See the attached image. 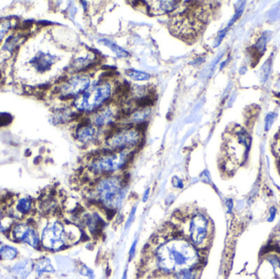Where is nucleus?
<instances>
[{
	"instance_id": "ddd939ff",
	"label": "nucleus",
	"mask_w": 280,
	"mask_h": 279,
	"mask_svg": "<svg viewBox=\"0 0 280 279\" xmlns=\"http://www.w3.org/2000/svg\"><path fill=\"white\" fill-rule=\"evenodd\" d=\"M181 7L180 1H150L147 2V10L151 15L159 16L174 13Z\"/></svg>"
},
{
	"instance_id": "393cba45",
	"label": "nucleus",
	"mask_w": 280,
	"mask_h": 279,
	"mask_svg": "<svg viewBox=\"0 0 280 279\" xmlns=\"http://www.w3.org/2000/svg\"><path fill=\"white\" fill-rule=\"evenodd\" d=\"M272 151H273L274 157H275L276 164L280 173V129L274 137V141L272 144Z\"/></svg>"
},
{
	"instance_id": "a211bd4d",
	"label": "nucleus",
	"mask_w": 280,
	"mask_h": 279,
	"mask_svg": "<svg viewBox=\"0 0 280 279\" xmlns=\"http://www.w3.org/2000/svg\"><path fill=\"white\" fill-rule=\"evenodd\" d=\"M34 271L39 276L45 273H53L55 269L52 264L51 260L48 257H41L37 261H34Z\"/></svg>"
},
{
	"instance_id": "bb28decb",
	"label": "nucleus",
	"mask_w": 280,
	"mask_h": 279,
	"mask_svg": "<svg viewBox=\"0 0 280 279\" xmlns=\"http://www.w3.org/2000/svg\"><path fill=\"white\" fill-rule=\"evenodd\" d=\"M136 212H137V206L134 205V206L132 207L131 211H130L129 216H128L127 220H126V222H125V229L130 228L132 224H133V223L134 222V220H135Z\"/></svg>"
},
{
	"instance_id": "a878e982",
	"label": "nucleus",
	"mask_w": 280,
	"mask_h": 279,
	"mask_svg": "<svg viewBox=\"0 0 280 279\" xmlns=\"http://www.w3.org/2000/svg\"><path fill=\"white\" fill-rule=\"evenodd\" d=\"M19 41V37L18 36H12L9 38L7 39L6 42H5L4 49L6 50L12 51L14 49V47L17 45V42Z\"/></svg>"
},
{
	"instance_id": "c85d7f7f",
	"label": "nucleus",
	"mask_w": 280,
	"mask_h": 279,
	"mask_svg": "<svg viewBox=\"0 0 280 279\" xmlns=\"http://www.w3.org/2000/svg\"><path fill=\"white\" fill-rule=\"evenodd\" d=\"M172 186L177 189H182L185 187V183L178 176H174L171 180Z\"/></svg>"
},
{
	"instance_id": "6ab92c4d",
	"label": "nucleus",
	"mask_w": 280,
	"mask_h": 279,
	"mask_svg": "<svg viewBox=\"0 0 280 279\" xmlns=\"http://www.w3.org/2000/svg\"><path fill=\"white\" fill-rule=\"evenodd\" d=\"M19 256V251L9 244L0 243V261H13Z\"/></svg>"
},
{
	"instance_id": "7ed1b4c3",
	"label": "nucleus",
	"mask_w": 280,
	"mask_h": 279,
	"mask_svg": "<svg viewBox=\"0 0 280 279\" xmlns=\"http://www.w3.org/2000/svg\"><path fill=\"white\" fill-rule=\"evenodd\" d=\"M174 228L180 234L201 252L209 247L213 238V224L206 212L198 208L188 207L180 212Z\"/></svg>"
},
{
	"instance_id": "f257e3e1",
	"label": "nucleus",
	"mask_w": 280,
	"mask_h": 279,
	"mask_svg": "<svg viewBox=\"0 0 280 279\" xmlns=\"http://www.w3.org/2000/svg\"><path fill=\"white\" fill-rule=\"evenodd\" d=\"M201 252L173 227L172 233L153 250V265L157 273L167 276L182 269H199L202 261Z\"/></svg>"
},
{
	"instance_id": "9d476101",
	"label": "nucleus",
	"mask_w": 280,
	"mask_h": 279,
	"mask_svg": "<svg viewBox=\"0 0 280 279\" xmlns=\"http://www.w3.org/2000/svg\"><path fill=\"white\" fill-rule=\"evenodd\" d=\"M121 107L117 102L110 101L105 106L90 114L87 121L101 130L108 131L119 124L122 117Z\"/></svg>"
},
{
	"instance_id": "4be33fe9",
	"label": "nucleus",
	"mask_w": 280,
	"mask_h": 279,
	"mask_svg": "<svg viewBox=\"0 0 280 279\" xmlns=\"http://www.w3.org/2000/svg\"><path fill=\"white\" fill-rule=\"evenodd\" d=\"M100 42L102 43V45L109 48L120 58H125V57L129 56V53L127 51L122 49L121 46L115 44L113 41L107 40V39H102V40H100Z\"/></svg>"
},
{
	"instance_id": "7c9ffc66",
	"label": "nucleus",
	"mask_w": 280,
	"mask_h": 279,
	"mask_svg": "<svg viewBox=\"0 0 280 279\" xmlns=\"http://www.w3.org/2000/svg\"><path fill=\"white\" fill-rule=\"evenodd\" d=\"M9 27H10L9 22H5V23H2L0 25V41L5 36V34H6Z\"/></svg>"
},
{
	"instance_id": "cd10ccee",
	"label": "nucleus",
	"mask_w": 280,
	"mask_h": 279,
	"mask_svg": "<svg viewBox=\"0 0 280 279\" xmlns=\"http://www.w3.org/2000/svg\"><path fill=\"white\" fill-rule=\"evenodd\" d=\"M13 121V117L6 113H0V127L6 126Z\"/></svg>"
},
{
	"instance_id": "39448f33",
	"label": "nucleus",
	"mask_w": 280,
	"mask_h": 279,
	"mask_svg": "<svg viewBox=\"0 0 280 279\" xmlns=\"http://www.w3.org/2000/svg\"><path fill=\"white\" fill-rule=\"evenodd\" d=\"M134 154L135 152H113L102 149L88 159L85 165L86 176L94 181L104 176L125 173Z\"/></svg>"
},
{
	"instance_id": "c756f323",
	"label": "nucleus",
	"mask_w": 280,
	"mask_h": 279,
	"mask_svg": "<svg viewBox=\"0 0 280 279\" xmlns=\"http://www.w3.org/2000/svg\"><path fill=\"white\" fill-rule=\"evenodd\" d=\"M137 245H138V238H135L132 243L131 247H130V252H129V257L130 260L134 258V255H135L136 248H137Z\"/></svg>"
},
{
	"instance_id": "2f4dec72",
	"label": "nucleus",
	"mask_w": 280,
	"mask_h": 279,
	"mask_svg": "<svg viewBox=\"0 0 280 279\" xmlns=\"http://www.w3.org/2000/svg\"><path fill=\"white\" fill-rule=\"evenodd\" d=\"M81 273L84 276H86V277H93V272L91 269H89V267L85 266L84 265L81 269Z\"/></svg>"
},
{
	"instance_id": "aec40b11",
	"label": "nucleus",
	"mask_w": 280,
	"mask_h": 279,
	"mask_svg": "<svg viewBox=\"0 0 280 279\" xmlns=\"http://www.w3.org/2000/svg\"><path fill=\"white\" fill-rule=\"evenodd\" d=\"M15 220H13L9 214L7 212L5 205H0V233H9L11 227L15 223Z\"/></svg>"
},
{
	"instance_id": "dca6fc26",
	"label": "nucleus",
	"mask_w": 280,
	"mask_h": 279,
	"mask_svg": "<svg viewBox=\"0 0 280 279\" xmlns=\"http://www.w3.org/2000/svg\"><path fill=\"white\" fill-rule=\"evenodd\" d=\"M34 270V261L29 259L20 260L11 267V273L16 279H26Z\"/></svg>"
},
{
	"instance_id": "1a4fd4ad",
	"label": "nucleus",
	"mask_w": 280,
	"mask_h": 279,
	"mask_svg": "<svg viewBox=\"0 0 280 279\" xmlns=\"http://www.w3.org/2000/svg\"><path fill=\"white\" fill-rule=\"evenodd\" d=\"M7 236L14 242L26 244L34 250H41V233L37 224L30 219L16 221Z\"/></svg>"
},
{
	"instance_id": "f3484780",
	"label": "nucleus",
	"mask_w": 280,
	"mask_h": 279,
	"mask_svg": "<svg viewBox=\"0 0 280 279\" xmlns=\"http://www.w3.org/2000/svg\"><path fill=\"white\" fill-rule=\"evenodd\" d=\"M54 61H55L54 56L41 52L38 53V55L34 57L30 62L37 71L44 72L50 69Z\"/></svg>"
},
{
	"instance_id": "f03ea898",
	"label": "nucleus",
	"mask_w": 280,
	"mask_h": 279,
	"mask_svg": "<svg viewBox=\"0 0 280 279\" xmlns=\"http://www.w3.org/2000/svg\"><path fill=\"white\" fill-rule=\"evenodd\" d=\"M126 195L125 173L98 178L88 189V199L102 212H117L123 205Z\"/></svg>"
},
{
	"instance_id": "6e6552de",
	"label": "nucleus",
	"mask_w": 280,
	"mask_h": 279,
	"mask_svg": "<svg viewBox=\"0 0 280 279\" xmlns=\"http://www.w3.org/2000/svg\"><path fill=\"white\" fill-rule=\"evenodd\" d=\"M68 226L69 224H66L59 218L48 220L40 231L41 250L57 252L72 246Z\"/></svg>"
},
{
	"instance_id": "72a5a7b5",
	"label": "nucleus",
	"mask_w": 280,
	"mask_h": 279,
	"mask_svg": "<svg viewBox=\"0 0 280 279\" xmlns=\"http://www.w3.org/2000/svg\"><path fill=\"white\" fill-rule=\"evenodd\" d=\"M121 279H127V271L125 270V272H124L123 276H122Z\"/></svg>"
},
{
	"instance_id": "20e7f679",
	"label": "nucleus",
	"mask_w": 280,
	"mask_h": 279,
	"mask_svg": "<svg viewBox=\"0 0 280 279\" xmlns=\"http://www.w3.org/2000/svg\"><path fill=\"white\" fill-rule=\"evenodd\" d=\"M251 140L248 132L233 125L228 129L221 148V167L226 175H233L248 158Z\"/></svg>"
},
{
	"instance_id": "423d86ee",
	"label": "nucleus",
	"mask_w": 280,
	"mask_h": 279,
	"mask_svg": "<svg viewBox=\"0 0 280 279\" xmlns=\"http://www.w3.org/2000/svg\"><path fill=\"white\" fill-rule=\"evenodd\" d=\"M142 126H115L106 131L102 149L113 152H137L144 143Z\"/></svg>"
},
{
	"instance_id": "f8f14e48",
	"label": "nucleus",
	"mask_w": 280,
	"mask_h": 279,
	"mask_svg": "<svg viewBox=\"0 0 280 279\" xmlns=\"http://www.w3.org/2000/svg\"><path fill=\"white\" fill-rule=\"evenodd\" d=\"M103 130L98 129L86 120L85 122H81L76 127L74 130L75 140L82 146L89 147L94 144H102L103 136L101 132Z\"/></svg>"
},
{
	"instance_id": "2eb2a0df",
	"label": "nucleus",
	"mask_w": 280,
	"mask_h": 279,
	"mask_svg": "<svg viewBox=\"0 0 280 279\" xmlns=\"http://www.w3.org/2000/svg\"><path fill=\"white\" fill-rule=\"evenodd\" d=\"M98 62V57L93 52H87L85 56L77 57L71 63L70 69L75 74L84 73L93 66H95Z\"/></svg>"
},
{
	"instance_id": "0eeeda50",
	"label": "nucleus",
	"mask_w": 280,
	"mask_h": 279,
	"mask_svg": "<svg viewBox=\"0 0 280 279\" xmlns=\"http://www.w3.org/2000/svg\"><path fill=\"white\" fill-rule=\"evenodd\" d=\"M114 83L109 79H104L95 83L73 101V106L78 112L92 114L106 104L112 101L115 94Z\"/></svg>"
},
{
	"instance_id": "4468645a",
	"label": "nucleus",
	"mask_w": 280,
	"mask_h": 279,
	"mask_svg": "<svg viewBox=\"0 0 280 279\" xmlns=\"http://www.w3.org/2000/svg\"><path fill=\"white\" fill-rule=\"evenodd\" d=\"M81 224L89 234L97 235L102 229L103 220L98 212H86L81 215Z\"/></svg>"
},
{
	"instance_id": "5701e85b",
	"label": "nucleus",
	"mask_w": 280,
	"mask_h": 279,
	"mask_svg": "<svg viewBox=\"0 0 280 279\" xmlns=\"http://www.w3.org/2000/svg\"><path fill=\"white\" fill-rule=\"evenodd\" d=\"M199 269H185L178 271L170 277L172 279H197Z\"/></svg>"
},
{
	"instance_id": "412c9836",
	"label": "nucleus",
	"mask_w": 280,
	"mask_h": 279,
	"mask_svg": "<svg viewBox=\"0 0 280 279\" xmlns=\"http://www.w3.org/2000/svg\"><path fill=\"white\" fill-rule=\"evenodd\" d=\"M75 114L71 108H60L53 115V121L56 124H66L73 120Z\"/></svg>"
},
{
	"instance_id": "473e14b6",
	"label": "nucleus",
	"mask_w": 280,
	"mask_h": 279,
	"mask_svg": "<svg viewBox=\"0 0 280 279\" xmlns=\"http://www.w3.org/2000/svg\"><path fill=\"white\" fill-rule=\"evenodd\" d=\"M149 196H150V189L148 188L146 191H145V193L143 195V201H147L149 200Z\"/></svg>"
},
{
	"instance_id": "9b49d317",
	"label": "nucleus",
	"mask_w": 280,
	"mask_h": 279,
	"mask_svg": "<svg viewBox=\"0 0 280 279\" xmlns=\"http://www.w3.org/2000/svg\"><path fill=\"white\" fill-rule=\"evenodd\" d=\"M93 85L92 79L85 73L75 74L60 83L57 91L61 97L66 99H76Z\"/></svg>"
},
{
	"instance_id": "b1692460",
	"label": "nucleus",
	"mask_w": 280,
	"mask_h": 279,
	"mask_svg": "<svg viewBox=\"0 0 280 279\" xmlns=\"http://www.w3.org/2000/svg\"><path fill=\"white\" fill-rule=\"evenodd\" d=\"M125 75L128 78H130L131 81H149L151 79V76L146 72H140V71L134 70V69H129L125 72Z\"/></svg>"
}]
</instances>
